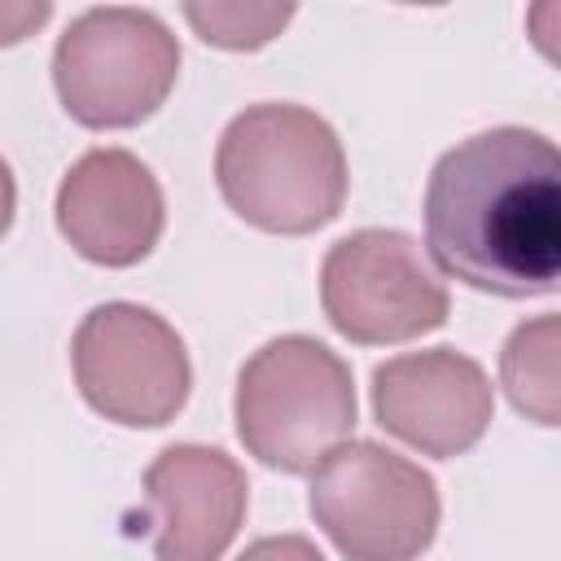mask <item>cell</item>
Listing matches in <instances>:
<instances>
[{
    "instance_id": "cell-6",
    "label": "cell",
    "mask_w": 561,
    "mask_h": 561,
    "mask_svg": "<svg viewBox=\"0 0 561 561\" xmlns=\"http://www.w3.org/2000/svg\"><path fill=\"white\" fill-rule=\"evenodd\" d=\"M75 386L83 403L131 430H158L180 416L193 390L184 337L140 302L92 307L70 342Z\"/></svg>"
},
{
    "instance_id": "cell-9",
    "label": "cell",
    "mask_w": 561,
    "mask_h": 561,
    "mask_svg": "<svg viewBox=\"0 0 561 561\" xmlns=\"http://www.w3.org/2000/svg\"><path fill=\"white\" fill-rule=\"evenodd\" d=\"M245 504V469L224 447L171 443L145 469V526L158 561H219Z\"/></svg>"
},
{
    "instance_id": "cell-11",
    "label": "cell",
    "mask_w": 561,
    "mask_h": 561,
    "mask_svg": "<svg viewBox=\"0 0 561 561\" xmlns=\"http://www.w3.org/2000/svg\"><path fill=\"white\" fill-rule=\"evenodd\" d=\"M557 355H561V320L557 316L522 320L500 351V386H504L508 403L535 425L561 421Z\"/></svg>"
},
{
    "instance_id": "cell-13",
    "label": "cell",
    "mask_w": 561,
    "mask_h": 561,
    "mask_svg": "<svg viewBox=\"0 0 561 561\" xmlns=\"http://www.w3.org/2000/svg\"><path fill=\"white\" fill-rule=\"evenodd\" d=\"M48 18H53V4H48V0H4V4H0V48L22 44V39L35 35Z\"/></svg>"
},
{
    "instance_id": "cell-8",
    "label": "cell",
    "mask_w": 561,
    "mask_h": 561,
    "mask_svg": "<svg viewBox=\"0 0 561 561\" xmlns=\"http://www.w3.org/2000/svg\"><path fill=\"white\" fill-rule=\"evenodd\" d=\"M495 412L491 377L456 346L408 351L373 368V416L421 456L451 460L478 447Z\"/></svg>"
},
{
    "instance_id": "cell-14",
    "label": "cell",
    "mask_w": 561,
    "mask_h": 561,
    "mask_svg": "<svg viewBox=\"0 0 561 561\" xmlns=\"http://www.w3.org/2000/svg\"><path fill=\"white\" fill-rule=\"evenodd\" d=\"M237 561H324V552L307 535H267L254 539Z\"/></svg>"
},
{
    "instance_id": "cell-10",
    "label": "cell",
    "mask_w": 561,
    "mask_h": 561,
    "mask_svg": "<svg viewBox=\"0 0 561 561\" xmlns=\"http://www.w3.org/2000/svg\"><path fill=\"white\" fill-rule=\"evenodd\" d=\"M57 232L96 267H136L167 228L158 175L131 149H88L57 184Z\"/></svg>"
},
{
    "instance_id": "cell-5",
    "label": "cell",
    "mask_w": 561,
    "mask_h": 561,
    "mask_svg": "<svg viewBox=\"0 0 561 561\" xmlns=\"http://www.w3.org/2000/svg\"><path fill=\"white\" fill-rule=\"evenodd\" d=\"M311 473V517L346 561H416L434 543L438 482L416 460L351 438Z\"/></svg>"
},
{
    "instance_id": "cell-3",
    "label": "cell",
    "mask_w": 561,
    "mask_h": 561,
    "mask_svg": "<svg viewBox=\"0 0 561 561\" xmlns=\"http://www.w3.org/2000/svg\"><path fill=\"white\" fill-rule=\"evenodd\" d=\"M351 364L320 337L285 333L263 342L237 373L232 421L241 447L280 473H311L355 430Z\"/></svg>"
},
{
    "instance_id": "cell-2",
    "label": "cell",
    "mask_w": 561,
    "mask_h": 561,
    "mask_svg": "<svg viewBox=\"0 0 561 561\" xmlns=\"http://www.w3.org/2000/svg\"><path fill=\"white\" fill-rule=\"evenodd\" d=\"M215 184L237 219L276 237H307L342 215L346 153L329 118L294 101L245 105L219 136Z\"/></svg>"
},
{
    "instance_id": "cell-4",
    "label": "cell",
    "mask_w": 561,
    "mask_h": 561,
    "mask_svg": "<svg viewBox=\"0 0 561 561\" xmlns=\"http://www.w3.org/2000/svg\"><path fill=\"white\" fill-rule=\"evenodd\" d=\"M180 79V39L153 9H83L53 48V88L61 110L92 131L136 127L171 96Z\"/></svg>"
},
{
    "instance_id": "cell-15",
    "label": "cell",
    "mask_w": 561,
    "mask_h": 561,
    "mask_svg": "<svg viewBox=\"0 0 561 561\" xmlns=\"http://www.w3.org/2000/svg\"><path fill=\"white\" fill-rule=\"evenodd\" d=\"M13 210H18V184H13V171H9V162L0 158V237L9 232V224H13Z\"/></svg>"
},
{
    "instance_id": "cell-12",
    "label": "cell",
    "mask_w": 561,
    "mask_h": 561,
    "mask_svg": "<svg viewBox=\"0 0 561 561\" xmlns=\"http://www.w3.org/2000/svg\"><path fill=\"white\" fill-rule=\"evenodd\" d=\"M184 18L188 26L215 44V48H228V53H254L263 44H272L289 18H294V4H245V0H188L184 4Z\"/></svg>"
},
{
    "instance_id": "cell-7",
    "label": "cell",
    "mask_w": 561,
    "mask_h": 561,
    "mask_svg": "<svg viewBox=\"0 0 561 561\" xmlns=\"http://www.w3.org/2000/svg\"><path fill=\"white\" fill-rule=\"evenodd\" d=\"M320 307L355 346H394L447 324L451 294L399 228H359L320 263Z\"/></svg>"
},
{
    "instance_id": "cell-1",
    "label": "cell",
    "mask_w": 561,
    "mask_h": 561,
    "mask_svg": "<svg viewBox=\"0 0 561 561\" xmlns=\"http://www.w3.org/2000/svg\"><path fill=\"white\" fill-rule=\"evenodd\" d=\"M425 245L443 276L543 298L561 276V153L535 127H491L451 145L425 184Z\"/></svg>"
}]
</instances>
